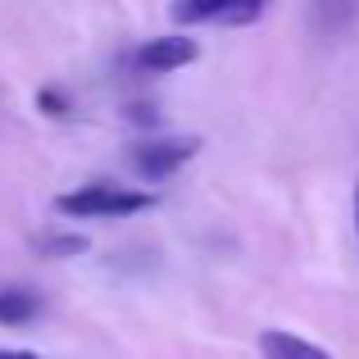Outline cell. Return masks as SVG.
I'll return each instance as SVG.
<instances>
[{
  "label": "cell",
  "mask_w": 359,
  "mask_h": 359,
  "mask_svg": "<svg viewBox=\"0 0 359 359\" xmlns=\"http://www.w3.org/2000/svg\"><path fill=\"white\" fill-rule=\"evenodd\" d=\"M155 205V196L146 191H128V187L114 182H91L78 187V191H64L55 201V210L69 214V219H128V214H141Z\"/></svg>",
  "instance_id": "cell-1"
},
{
  "label": "cell",
  "mask_w": 359,
  "mask_h": 359,
  "mask_svg": "<svg viewBox=\"0 0 359 359\" xmlns=\"http://www.w3.org/2000/svg\"><path fill=\"white\" fill-rule=\"evenodd\" d=\"M196 150H201V141H196V137L146 141V146H132V168H137L141 177H150V182H159V177L177 173V168H182Z\"/></svg>",
  "instance_id": "cell-2"
},
{
  "label": "cell",
  "mask_w": 359,
  "mask_h": 359,
  "mask_svg": "<svg viewBox=\"0 0 359 359\" xmlns=\"http://www.w3.org/2000/svg\"><path fill=\"white\" fill-rule=\"evenodd\" d=\"M201 60V46L191 36H155V41L141 46L137 64L146 73H173V69H187V64Z\"/></svg>",
  "instance_id": "cell-3"
},
{
  "label": "cell",
  "mask_w": 359,
  "mask_h": 359,
  "mask_svg": "<svg viewBox=\"0 0 359 359\" xmlns=\"http://www.w3.org/2000/svg\"><path fill=\"white\" fill-rule=\"evenodd\" d=\"M259 355L264 359H332L323 346L305 341V337H296V332H278V327L259 332Z\"/></svg>",
  "instance_id": "cell-4"
},
{
  "label": "cell",
  "mask_w": 359,
  "mask_h": 359,
  "mask_svg": "<svg viewBox=\"0 0 359 359\" xmlns=\"http://www.w3.org/2000/svg\"><path fill=\"white\" fill-rule=\"evenodd\" d=\"M359 18V0H314V27L327 36L346 32Z\"/></svg>",
  "instance_id": "cell-5"
},
{
  "label": "cell",
  "mask_w": 359,
  "mask_h": 359,
  "mask_svg": "<svg viewBox=\"0 0 359 359\" xmlns=\"http://www.w3.org/2000/svg\"><path fill=\"white\" fill-rule=\"evenodd\" d=\"M32 314H41V300H36L32 291H23V287H14V291H0V323L18 327V323H27Z\"/></svg>",
  "instance_id": "cell-6"
},
{
  "label": "cell",
  "mask_w": 359,
  "mask_h": 359,
  "mask_svg": "<svg viewBox=\"0 0 359 359\" xmlns=\"http://www.w3.org/2000/svg\"><path fill=\"white\" fill-rule=\"evenodd\" d=\"M237 5L241 0H173V18L177 23H210V18H223Z\"/></svg>",
  "instance_id": "cell-7"
},
{
  "label": "cell",
  "mask_w": 359,
  "mask_h": 359,
  "mask_svg": "<svg viewBox=\"0 0 359 359\" xmlns=\"http://www.w3.org/2000/svg\"><path fill=\"white\" fill-rule=\"evenodd\" d=\"M41 250L46 255H82L87 250V237H46Z\"/></svg>",
  "instance_id": "cell-8"
},
{
  "label": "cell",
  "mask_w": 359,
  "mask_h": 359,
  "mask_svg": "<svg viewBox=\"0 0 359 359\" xmlns=\"http://www.w3.org/2000/svg\"><path fill=\"white\" fill-rule=\"evenodd\" d=\"M36 105H41L50 118H69V105H64V100L55 96V91H41V96H36Z\"/></svg>",
  "instance_id": "cell-9"
},
{
  "label": "cell",
  "mask_w": 359,
  "mask_h": 359,
  "mask_svg": "<svg viewBox=\"0 0 359 359\" xmlns=\"http://www.w3.org/2000/svg\"><path fill=\"white\" fill-rule=\"evenodd\" d=\"M155 105H128V123H137V128H155Z\"/></svg>",
  "instance_id": "cell-10"
},
{
  "label": "cell",
  "mask_w": 359,
  "mask_h": 359,
  "mask_svg": "<svg viewBox=\"0 0 359 359\" xmlns=\"http://www.w3.org/2000/svg\"><path fill=\"white\" fill-rule=\"evenodd\" d=\"M0 359H36L32 351H0Z\"/></svg>",
  "instance_id": "cell-11"
},
{
  "label": "cell",
  "mask_w": 359,
  "mask_h": 359,
  "mask_svg": "<svg viewBox=\"0 0 359 359\" xmlns=\"http://www.w3.org/2000/svg\"><path fill=\"white\" fill-rule=\"evenodd\" d=\"M355 232H359V182H355Z\"/></svg>",
  "instance_id": "cell-12"
}]
</instances>
